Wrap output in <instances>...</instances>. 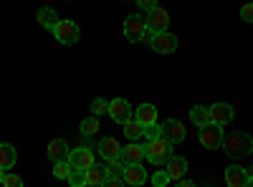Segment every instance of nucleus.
Returning a JSON list of instances; mask_svg holds the SVG:
<instances>
[{"label":"nucleus","mask_w":253,"mask_h":187,"mask_svg":"<svg viewBox=\"0 0 253 187\" xmlns=\"http://www.w3.org/2000/svg\"><path fill=\"white\" fill-rule=\"evenodd\" d=\"M69 164H71L74 170H84V172H86L89 167H94V154H91L86 147L71 150V154H69Z\"/></svg>","instance_id":"obj_9"},{"label":"nucleus","mask_w":253,"mask_h":187,"mask_svg":"<svg viewBox=\"0 0 253 187\" xmlns=\"http://www.w3.org/2000/svg\"><path fill=\"white\" fill-rule=\"evenodd\" d=\"M134 119L142 124V127H150V124H157V109L152 104H142V107L134 112Z\"/></svg>","instance_id":"obj_18"},{"label":"nucleus","mask_w":253,"mask_h":187,"mask_svg":"<svg viewBox=\"0 0 253 187\" xmlns=\"http://www.w3.org/2000/svg\"><path fill=\"white\" fill-rule=\"evenodd\" d=\"M167 180H170V175L165 170H160V172L152 175V187H167Z\"/></svg>","instance_id":"obj_30"},{"label":"nucleus","mask_w":253,"mask_h":187,"mask_svg":"<svg viewBox=\"0 0 253 187\" xmlns=\"http://www.w3.org/2000/svg\"><path fill=\"white\" fill-rule=\"evenodd\" d=\"M124 182L132 185V187H139L147 182V170L142 164H129V167H124Z\"/></svg>","instance_id":"obj_16"},{"label":"nucleus","mask_w":253,"mask_h":187,"mask_svg":"<svg viewBox=\"0 0 253 187\" xmlns=\"http://www.w3.org/2000/svg\"><path fill=\"white\" fill-rule=\"evenodd\" d=\"M3 177H5V170H0V182H3Z\"/></svg>","instance_id":"obj_37"},{"label":"nucleus","mask_w":253,"mask_h":187,"mask_svg":"<svg viewBox=\"0 0 253 187\" xmlns=\"http://www.w3.org/2000/svg\"><path fill=\"white\" fill-rule=\"evenodd\" d=\"M157 53H172L175 48H177V38L172 36V33H157L155 36V40H152V43H150Z\"/></svg>","instance_id":"obj_13"},{"label":"nucleus","mask_w":253,"mask_h":187,"mask_svg":"<svg viewBox=\"0 0 253 187\" xmlns=\"http://www.w3.org/2000/svg\"><path fill=\"white\" fill-rule=\"evenodd\" d=\"M15 159L18 157H15V147H13V144H8V142L0 144V170L8 172L13 164H15Z\"/></svg>","instance_id":"obj_20"},{"label":"nucleus","mask_w":253,"mask_h":187,"mask_svg":"<svg viewBox=\"0 0 253 187\" xmlns=\"http://www.w3.org/2000/svg\"><path fill=\"white\" fill-rule=\"evenodd\" d=\"M241 20L243 23H253V3H246L241 8Z\"/></svg>","instance_id":"obj_33"},{"label":"nucleus","mask_w":253,"mask_h":187,"mask_svg":"<svg viewBox=\"0 0 253 187\" xmlns=\"http://www.w3.org/2000/svg\"><path fill=\"white\" fill-rule=\"evenodd\" d=\"M200 144L205 150H218L223 147V129L218 127V124H205V127L200 129Z\"/></svg>","instance_id":"obj_5"},{"label":"nucleus","mask_w":253,"mask_h":187,"mask_svg":"<svg viewBox=\"0 0 253 187\" xmlns=\"http://www.w3.org/2000/svg\"><path fill=\"white\" fill-rule=\"evenodd\" d=\"M69 154H71V150H69V144L63 142V139H53V142L48 144V159H51L53 164H56V162H66Z\"/></svg>","instance_id":"obj_17"},{"label":"nucleus","mask_w":253,"mask_h":187,"mask_svg":"<svg viewBox=\"0 0 253 187\" xmlns=\"http://www.w3.org/2000/svg\"><path fill=\"white\" fill-rule=\"evenodd\" d=\"M190 121H193L198 129H203L205 124H210V112L205 107H193L190 109Z\"/></svg>","instance_id":"obj_21"},{"label":"nucleus","mask_w":253,"mask_h":187,"mask_svg":"<svg viewBox=\"0 0 253 187\" xmlns=\"http://www.w3.org/2000/svg\"><path fill=\"white\" fill-rule=\"evenodd\" d=\"M246 182H248V172L243 167L230 164V167L225 170V185L228 187H246Z\"/></svg>","instance_id":"obj_15"},{"label":"nucleus","mask_w":253,"mask_h":187,"mask_svg":"<svg viewBox=\"0 0 253 187\" xmlns=\"http://www.w3.org/2000/svg\"><path fill=\"white\" fill-rule=\"evenodd\" d=\"M104 177H107V175H104V167H96V164H94V167L86 170V187H99L104 182Z\"/></svg>","instance_id":"obj_23"},{"label":"nucleus","mask_w":253,"mask_h":187,"mask_svg":"<svg viewBox=\"0 0 253 187\" xmlns=\"http://www.w3.org/2000/svg\"><path fill=\"white\" fill-rule=\"evenodd\" d=\"M119 152H122V144L114 139V137H104L99 142V154L104 162H112V159H119Z\"/></svg>","instance_id":"obj_11"},{"label":"nucleus","mask_w":253,"mask_h":187,"mask_svg":"<svg viewBox=\"0 0 253 187\" xmlns=\"http://www.w3.org/2000/svg\"><path fill=\"white\" fill-rule=\"evenodd\" d=\"M142 150H144L147 162H152V164H165L167 159L175 154L172 152V142H167L165 137L162 139H155V142H144Z\"/></svg>","instance_id":"obj_2"},{"label":"nucleus","mask_w":253,"mask_h":187,"mask_svg":"<svg viewBox=\"0 0 253 187\" xmlns=\"http://www.w3.org/2000/svg\"><path fill=\"white\" fill-rule=\"evenodd\" d=\"M109 116L124 127L129 119H134V112H132V107H129V101H126V99H112L109 101Z\"/></svg>","instance_id":"obj_6"},{"label":"nucleus","mask_w":253,"mask_h":187,"mask_svg":"<svg viewBox=\"0 0 253 187\" xmlns=\"http://www.w3.org/2000/svg\"><path fill=\"white\" fill-rule=\"evenodd\" d=\"M99 187H124V180H112V177H104V182Z\"/></svg>","instance_id":"obj_34"},{"label":"nucleus","mask_w":253,"mask_h":187,"mask_svg":"<svg viewBox=\"0 0 253 187\" xmlns=\"http://www.w3.org/2000/svg\"><path fill=\"white\" fill-rule=\"evenodd\" d=\"M144 31H147V20L139 15V13H132V15H126L124 20V36L129 43H137V40L144 38Z\"/></svg>","instance_id":"obj_3"},{"label":"nucleus","mask_w":253,"mask_h":187,"mask_svg":"<svg viewBox=\"0 0 253 187\" xmlns=\"http://www.w3.org/2000/svg\"><path fill=\"white\" fill-rule=\"evenodd\" d=\"M137 3V8L142 10V13H152L155 8H157V0H134Z\"/></svg>","instance_id":"obj_31"},{"label":"nucleus","mask_w":253,"mask_h":187,"mask_svg":"<svg viewBox=\"0 0 253 187\" xmlns=\"http://www.w3.org/2000/svg\"><path fill=\"white\" fill-rule=\"evenodd\" d=\"M36 18H38V23H41V26H43V28H51V31L58 26V20H61L58 13H56L53 8H46V5H43V8H38Z\"/></svg>","instance_id":"obj_19"},{"label":"nucleus","mask_w":253,"mask_h":187,"mask_svg":"<svg viewBox=\"0 0 253 187\" xmlns=\"http://www.w3.org/2000/svg\"><path fill=\"white\" fill-rule=\"evenodd\" d=\"M177 187H195V182H193V180H180Z\"/></svg>","instance_id":"obj_35"},{"label":"nucleus","mask_w":253,"mask_h":187,"mask_svg":"<svg viewBox=\"0 0 253 187\" xmlns=\"http://www.w3.org/2000/svg\"><path fill=\"white\" fill-rule=\"evenodd\" d=\"M246 187H253V172L248 175V182H246Z\"/></svg>","instance_id":"obj_36"},{"label":"nucleus","mask_w":253,"mask_h":187,"mask_svg":"<svg viewBox=\"0 0 253 187\" xmlns=\"http://www.w3.org/2000/svg\"><path fill=\"white\" fill-rule=\"evenodd\" d=\"M53 36H56L58 43L71 46V43H76V40H79L81 31H79V26L74 23V20H58V26L53 28Z\"/></svg>","instance_id":"obj_4"},{"label":"nucleus","mask_w":253,"mask_h":187,"mask_svg":"<svg viewBox=\"0 0 253 187\" xmlns=\"http://www.w3.org/2000/svg\"><path fill=\"white\" fill-rule=\"evenodd\" d=\"M167 26H170V13L162 10V8H155L152 13H147V31L150 33H165Z\"/></svg>","instance_id":"obj_7"},{"label":"nucleus","mask_w":253,"mask_h":187,"mask_svg":"<svg viewBox=\"0 0 253 187\" xmlns=\"http://www.w3.org/2000/svg\"><path fill=\"white\" fill-rule=\"evenodd\" d=\"M142 159H144V150H142V144H137V142H129L119 152V162L124 164V167H129V164H142Z\"/></svg>","instance_id":"obj_8"},{"label":"nucleus","mask_w":253,"mask_h":187,"mask_svg":"<svg viewBox=\"0 0 253 187\" xmlns=\"http://www.w3.org/2000/svg\"><path fill=\"white\" fill-rule=\"evenodd\" d=\"M96 132H99V116H89V119L81 121V134L84 137H91Z\"/></svg>","instance_id":"obj_25"},{"label":"nucleus","mask_w":253,"mask_h":187,"mask_svg":"<svg viewBox=\"0 0 253 187\" xmlns=\"http://www.w3.org/2000/svg\"><path fill=\"white\" fill-rule=\"evenodd\" d=\"M91 114H94V116L109 114V101H107V99H94V101H91Z\"/></svg>","instance_id":"obj_28"},{"label":"nucleus","mask_w":253,"mask_h":187,"mask_svg":"<svg viewBox=\"0 0 253 187\" xmlns=\"http://www.w3.org/2000/svg\"><path fill=\"white\" fill-rule=\"evenodd\" d=\"M208 112H210V121L218 124V127H223V124H228L230 119H233V107H230V104H223V101L213 104Z\"/></svg>","instance_id":"obj_10"},{"label":"nucleus","mask_w":253,"mask_h":187,"mask_svg":"<svg viewBox=\"0 0 253 187\" xmlns=\"http://www.w3.org/2000/svg\"><path fill=\"white\" fill-rule=\"evenodd\" d=\"M0 185H3V187H23V180H20L18 175H5Z\"/></svg>","instance_id":"obj_32"},{"label":"nucleus","mask_w":253,"mask_h":187,"mask_svg":"<svg viewBox=\"0 0 253 187\" xmlns=\"http://www.w3.org/2000/svg\"><path fill=\"white\" fill-rule=\"evenodd\" d=\"M104 175L112 177V180H124V164H122L119 159L107 162V167H104Z\"/></svg>","instance_id":"obj_24"},{"label":"nucleus","mask_w":253,"mask_h":187,"mask_svg":"<svg viewBox=\"0 0 253 187\" xmlns=\"http://www.w3.org/2000/svg\"><path fill=\"white\" fill-rule=\"evenodd\" d=\"M69 185L71 187H86V172H84V170H71Z\"/></svg>","instance_id":"obj_27"},{"label":"nucleus","mask_w":253,"mask_h":187,"mask_svg":"<svg viewBox=\"0 0 253 187\" xmlns=\"http://www.w3.org/2000/svg\"><path fill=\"white\" fill-rule=\"evenodd\" d=\"M124 134H126V139H129V142H134V139L144 137V127H142L137 119H129V121L124 124Z\"/></svg>","instance_id":"obj_22"},{"label":"nucleus","mask_w":253,"mask_h":187,"mask_svg":"<svg viewBox=\"0 0 253 187\" xmlns=\"http://www.w3.org/2000/svg\"><path fill=\"white\" fill-rule=\"evenodd\" d=\"M144 139L147 142L162 139V124H150V127H144Z\"/></svg>","instance_id":"obj_29"},{"label":"nucleus","mask_w":253,"mask_h":187,"mask_svg":"<svg viewBox=\"0 0 253 187\" xmlns=\"http://www.w3.org/2000/svg\"><path fill=\"white\" fill-rule=\"evenodd\" d=\"M71 164H69V159L66 162H56L53 164V177H58V180H69V175H71Z\"/></svg>","instance_id":"obj_26"},{"label":"nucleus","mask_w":253,"mask_h":187,"mask_svg":"<svg viewBox=\"0 0 253 187\" xmlns=\"http://www.w3.org/2000/svg\"><path fill=\"white\" fill-rule=\"evenodd\" d=\"M223 150L228 157L233 159H241V157H248L253 152V137L246 134V132H230V134H223Z\"/></svg>","instance_id":"obj_1"},{"label":"nucleus","mask_w":253,"mask_h":187,"mask_svg":"<svg viewBox=\"0 0 253 187\" xmlns=\"http://www.w3.org/2000/svg\"><path fill=\"white\" fill-rule=\"evenodd\" d=\"M165 164H167V175H170V180H182L187 175V159L180 157V154H172Z\"/></svg>","instance_id":"obj_14"},{"label":"nucleus","mask_w":253,"mask_h":187,"mask_svg":"<svg viewBox=\"0 0 253 187\" xmlns=\"http://www.w3.org/2000/svg\"><path fill=\"white\" fill-rule=\"evenodd\" d=\"M162 137L167 139V142H172V144H177V142H182L185 139V127L177 121V119H167L165 124H162Z\"/></svg>","instance_id":"obj_12"}]
</instances>
